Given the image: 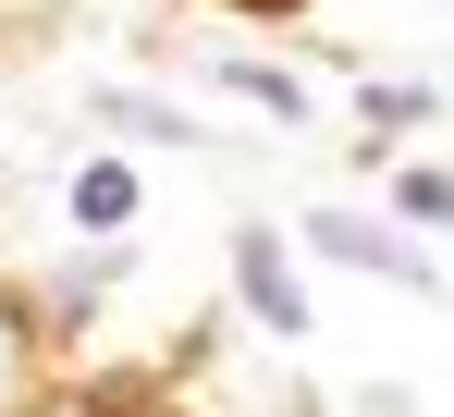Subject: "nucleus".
I'll return each instance as SVG.
<instances>
[{
    "label": "nucleus",
    "instance_id": "7",
    "mask_svg": "<svg viewBox=\"0 0 454 417\" xmlns=\"http://www.w3.org/2000/svg\"><path fill=\"white\" fill-rule=\"evenodd\" d=\"M233 12H295V0H233Z\"/></svg>",
    "mask_w": 454,
    "mask_h": 417
},
{
    "label": "nucleus",
    "instance_id": "4",
    "mask_svg": "<svg viewBox=\"0 0 454 417\" xmlns=\"http://www.w3.org/2000/svg\"><path fill=\"white\" fill-rule=\"evenodd\" d=\"M405 123H430V86H369V136H405Z\"/></svg>",
    "mask_w": 454,
    "mask_h": 417
},
{
    "label": "nucleus",
    "instance_id": "2",
    "mask_svg": "<svg viewBox=\"0 0 454 417\" xmlns=\"http://www.w3.org/2000/svg\"><path fill=\"white\" fill-rule=\"evenodd\" d=\"M307 233H319V246H332V258H356V271H393V282H418V295H430V271H418V258H405V246H393V233H380V221H344V208H319V221H307Z\"/></svg>",
    "mask_w": 454,
    "mask_h": 417
},
{
    "label": "nucleus",
    "instance_id": "5",
    "mask_svg": "<svg viewBox=\"0 0 454 417\" xmlns=\"http://www.w3.org/2000/svg\"><path fill=\"white\" fill-rule=\"evenodd\" d=\"M233 86H246L258 111H283V123H295V111H307V86H295V74H270V62H233Z\"/></svg>",
    "mask_w": 454,
    "mask_h": 417
},
{
    "label": "nucleus",
    "instance_id": "6",
    "mask_svg": "<svg viewBox=\"0 0 454 417\" xmlns=\"http://www.w3.org/2000/svg\"><path fill=\"white\" fill-rule=\"evenodd\" d=\"M393 208H405V221H454V172H405Z\"/></svg>",
    "mask_w": 454,
    "mask_h": 417
},
{
    "label": "nucleus",
    "instance_id": "3",
    "mask_svg": "<svg viewBox=\"0 0 454 417\" xmlns=\"http://www.w3.org/2000/svg\"><path fill=\"white\" fill-rule=\"evenodd\" d=\"M74 221L86 233H123V221H136V172H123V160H86L74 172Z\"/></svg>",
    "mask_w": 454,
    "mask_h": 417
},
{
    "label": "nucleus",
    "instance_id": "1",
    "mask_svg": "<svg viewBox=\"0 0 454 417\" xmlns=\"http://www.w3.org/2000/svg\"><path fill=\"white\" fill-rule=\"evenodd\" d=\"M233 282H246V307H258L270 332H307V295H295V258H283L270 233H233Z\"/></svg>",
    "mask_w": 454,
    "mask_h": 417
}]
</instances>
